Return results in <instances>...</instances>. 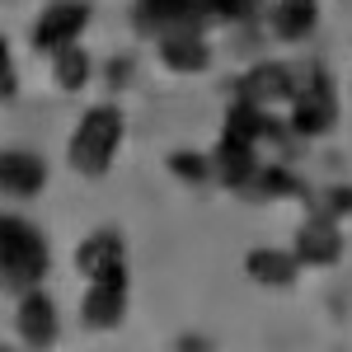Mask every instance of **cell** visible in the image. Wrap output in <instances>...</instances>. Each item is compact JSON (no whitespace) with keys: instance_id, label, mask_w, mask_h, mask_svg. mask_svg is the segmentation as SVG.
<instances>
[{"instance_id":"10","label":"cell","mask_w":352,"mask_h":352,"mask_svg":"<svg viewBox=\"0 0 352 352\" xmlns=\"http://www.w3.org/2000/svg\"><path fill=\"white\" fill-rule=\"evenodd\" d=\"M292 89H296V71H292V66H282V61H258L240 80V99L258 104V109H277V104H292Z\"/></svg>"},{"instance_id":"1","label":"cell","mask_w":352,"mask_h":352,"mask_svg":"<svg viewBox=\"0 0 352 352\" xmlns=\"http://www.w3.org/2000/svg\"><path fill=\"white\" fill-rule=\"evenodd\" d=\"M47 272H52L47 235L33 221L14 217V212H0V287L19 296L28 287H43Z\"/></svg>"},{"instance_id":"9","label":"cell","mask_w":352,"mask_h":352,"mask_svg":"<svg viewBox=\"0 0 352 352\" xmlns=\"http://www.w3.org/2000/svg\"><path fill=\"white\" fill-rule=\"evenodd\" d=\"M160 61L174 71V76H197L212 66V47L202 38L197 24H179V28H164L160 33Z\"/></svg>"},{"instance_id":"13","label":"cell","mask_w":352,"mask_h":352,"mask_svg":"<svg viewBox=\"0 0 352 352\" xmlns=\"http://www.w3.org/2000/svg\"><path fill=\"white\" fill-rule=\"evenodd\" d=\"M76 268H80V277H99V272L127 268V244H122V235L118 230H94L89 240H80Z\"/></svg>"},{"instance_id":"17","label":"cell","mask_w":352,"mask_h":352,"mask_svg":"<svg viewBox=\"0 0 352 352\" xmlns=\"http://www.w3.org/2000/svg\"><path fill=\"white\" fill-rule=\"evenodd\" d=\"M258 197H305V184H300L292 169H282V164H268V169H258Z\"/></svg>"},{"instance_id":"12","label":"cell","mask_w":352,"mask_h":352,"mask_svg":"<svg viewBox=\"0 0 352 352\" xmlns=\"http://www.w3.org/2000/svg\"><path fill=\"white\" fill-rule=\"evenodd\" d=\"M244 272H249V282H258V287H268V292H282V287L296 282L300 258H296V254H287V249H268V244H258V249L244 254Z\"/></svg>"},{"instance_id":"19","label":"cell","mask_w":352,"mask_h":352,"mask_svg":"<svg viewBox=\"0 0 352 352\" xmlns=\"http://www.w3.org/2000/svg\"><path fill=\"white\" fill-rule=\"evenodd\" d=\"M192 10H197L202 24H207V19H217V24H235V19H244V14L254 10V0H192Z\"/></svg>"},{"instance_id":"20","label":"cell","mask_w":352,"mask_h":352,"mask_svg":"<svg viewBox=\"0 0 352 352\" xmlns=\"http://www.w3.org/2000/svg\"><path fill=\"white\" fill-rule=\"evenodd\" d=\"M19 94V76H14V56H10V43L0 33V99H14Z\"/></svg>"},{"instance_id":"16","label":"cell","mask_w":352,"mask_h":352,"mask_svg":"<svg viewBox=\"0 0 352 352\" xmlns=\"http://www.w3.org/2000/svg\"><path fill=\"white\" fill-rule=\"evenodd\" d=\"M52 76H56V85H61L66 94H80L85 85L94 80V56L85 52L80 43H71V47L52 52Z\"/></svg>"},{"instance_id":"8","label":"cell","mask_w":352,"mask_h":352,"mask_svg":"<svg viewBox=\"0 0 352 352\" xmlns=\"http://www.w3.org/2000/svg\"><path fill=\"white\" fill-rule=\"evenodd\" d=\"M292 254L300 258V268H333L343 258V226H338V217L315 212V217L300 226Z\"/></svg>"},{"instance_id":"6","label":"cell","mask_w":352,"mask_h":352,"mask_svg":"<svg viewBox=\"0 0 352 352\" xmlns=\"http://www.w3.org/2000/svg\"><path fill=\"white\" fill-rule=\"evenodd\" d=\"M14 333L24 348H52L61 338V315H56V300L43 292V287H28L19 292V305H14Z\"/></svg>"},{"instance_id":"3","label":"cell","mask_w":352,"mask_h":352,"mask_svg":"<svg viewBox=\"0 0 352 352\" xmlns=\"http://www.w3.org/2000/svg\"><path fill=\"white\" fill-rule=\"evenodd\" d=\"M338 122V94L324 66H310L305 76H296L292 89V132L296 136H324Z\"/></svg>"},{"instance_id":"2","label":"cell","mask_w":352,"mask_h":352,"mask_svg":"<svg viewBox=\"0 0 352 352\" xmlns=\"http://www.w3.org/2000/svg\"><path fill=\"white\" fill-rule=\"evenodd\" d=\"M122 132H127L122 109H113V104L85 109V118L76 122V132H71V146H66L71 169H76L80 179H104V174L113 169V160H118Z\"/></svg>"},{"instance_id":"21","label":"cell","mask_w":352,"mask_h":352,"mask_svg":"<svg viewBox=\"0 0 352 352\" xmlns=\"http://www.w3.org/2000/svg\"><path fill=\"white\" fill-rule=\"evenodd\" d=\"M320 212H329V217L343 221V217L352 212V188H329V192H324V207H320Z\"/></svg>"},{"instance_id":"11","label":"cell","mask_w":352,"mask_h":352,"mask_svg":"<svg viewBox=\"0 0 352 352\" xmlns=\"http://www.w3.org/2000/svg\"><path fill=\"white\" fill-rule=\"evenodd\" d=\"M212 164H217V179L226 184V188H254V179H258V146L254 141H235V136H221L217 141V155H212Z\"/></svg>"},{"instance_id":"18","label":"cell","mask_w":352,"mask_h":352,"mask_svg":"<svg viewBox=\"0 0 352 352\" xmlns=\"http://www.w3.org/2000/svg\"><path fill=\"white\" fill-rule=\"evenodd\" d=\"M169 169H174L184 184H207V179H217V164H212V155H202V151H174V155H169Z\"/></svg>"},{"instance_id":"5","label":"cell","mask_w":352,"mask_h":352,"mask_svg":"<svg viewBox=\"0 0 352 352\" xmlns=\"http://www.w3.org/2000/svg\"><path fill=\"white\" fill-rule=\"evenodd\" d=\"M89 19H94L89 0H52V5L38 14V24H33V47H38V52H61V47L80 43V33L89 28Z\"/></svg>"},{"instance_id":"14","label":"cell","mask_w":352,"mask_h":352,"mask_svg":"<svg viewBox=\"0 0 352 352\" xmlns=\"http://www.w3.org/2000/svg\"><path fill=\"white\" fill-rule=\"evenodd\" d=\"M320 24V0H277L268 10V28L282 43H300L305 33H315Z\"/></svg>"},{"instance_id":"7","label":"cell","mask_w":352,"mask_h":352,"mask_svg":"<svg viewBox=\"0 0 352 352\" xmlns=\"http://www.w3.org/2000/svg\"><path fill=\"white\" fill-rule=\"evenodd\" d=\"M43 188H47V160L28 146H5L0 151V192L14 202H28Z\"/></svg>"},{"instance_id":"4","label":"cell","mask_w":352,"mask_h":352,"mask_svg":"<svg viewBox=\"0 0 352 352\" xmlns=\"http://www.w3.org/2000/svg\"><path fill=\"white\" fill-rule=\"evenodd\" d=\"M85 300H80V320L89 329H118L127 315V292H132V277L127 268L118 272H99V277H85Z\"/></svg>"},{"instance_id":"15","label":"cell","mask_w":352,"mask_h":352,"mask_svg":"<svg viewBox=\"0 0 352 352\" xmlns=\"http://www.w3.org/2000/svg\"><path fill=\"white\" fill-rule=\"evenodd\" d=\"M136 19H141L146 28H155V33L179 28V24H197V28H202L197 10H192V0H136Z\"/></svg>"}]
</instances>
